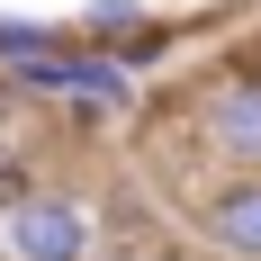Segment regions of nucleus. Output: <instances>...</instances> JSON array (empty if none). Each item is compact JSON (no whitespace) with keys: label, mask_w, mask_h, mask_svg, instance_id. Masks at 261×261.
<instances>
[{"label":"nucleus","mask_w":261,"mask_h":261,"mask_svg":"<svg viewBox=\"0 0 261 261\" xmlns=\"http://www.w3.org/2000/svg\"><path fill=\"white\" fill-rule=\"evenodd\" d=\"M189 234L216 261H261V171H216L189 198Z\"/></svg>","instance_id":"obj_3"},{"label":"nucleus","mask_w":261,"mask_h":261,"mask_svg":"<svg viewBox=\"0 0 261 261\" xmlns=\"http://www.w3.org/2000/svg\"><path fill=\"white\" fill-rule=\"evenodd\" d=\"M99 252V207L72 189H27L0 216V261H90Z\"/></svg>","instance_id":"obj_2"},{"label":"nucleus","mask_w":261,"mask_h":261,"mask_svg":"<svg viewBox=\"0 0 261 261\" xmlns=\"http://www.w3.org/2000/svg\"><path fill=\"white\" fill-rule=\"evenodd\" d=\"M27 189H36V162H27V153H18V144H0V216L18 207Z\"/></svg>","instance_id":"obj_6"},{"label":"nucleus","mask_w":261,"mask_h":261,"mask_svg":"<svg viewBox=\"0 0 261 261\" xmlns=\"http://www.w3.org/2000/svg\"><path fill=\"white\" fill-rule=\"evenodd\" d=\"M189 135L216 171H261V63H216L189 90Z\"/></svg>","instance_id":"obj_1"},{"label":"nucleus","mask_w":261,"mask_h":261,"mask_svg":"<svg viewBox=\"0 0 261 261\" xmlns=\"http://www.w3.org/2000/svg\"><path fill=\"white\" fill-rule=\"evenodd\" d=\"M153 18V9H144V0H81V18H72V45L81 54H117L135 36V27Z\"/></svg>","instance_id":"obj_4"},{"label":"nucleus","mask_w":261,"mask_h":261,"mask_svg":"<svg viewBox=\"0 0 261 261\" xmlns=\"http://www.w3.org/2000/svg\"><path fill=\"white\" fill-rule=\"evenodd\" d=\"M54 45H63V27H45V18H0V72L27 63V54H54Z\"/></svg>","instance_id":"obj_5"}]
</instances>
